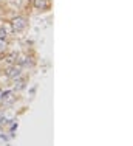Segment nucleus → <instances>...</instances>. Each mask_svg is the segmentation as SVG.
Masks as SVG:
<instances>
[{"label": "nucleus", "mask_w": 133, "mask_h": 146, "mask_svg": "<svg viewBox=\"0 0 133 146\" xmlns=\"http://www.w3.org/2000/svg\"><path fill=\"white\" fill-rule=\"evenodd\" d=\"M5 39H6V30L0 28V40H5Z\"/></svg>", "instance_id": "nucleus-5"}, {"label": "nucleus", "mask_w": 133, "mask_h": 146, "mask_svg": "<svg viewBox=\"0 0 133 146\" xmlns=\"http://www.w3.org/2000/svg\"><path fill=\"white\" fill-rule=\"evenodd\" d=\"M3 50H5V42L0 40V51H3Z\"/></svg>", "instance_id": "nucleus-6"}, {"label": "nucleus", "mask_w": 133, "mask_h": 146, "mask_svg": "<svg viewBox=\"0 0 133 146\" xmlns=\"http://www.w3.org/2000/svg\"><path fill=\"white\" fill-rule=\"evenodd\" d=\"M25 27H26V20L23 17H16L13 20V30L14 31H22Z\"/></svg>", "instance_id": "nucleus-1"}, {"label": "nucleus", "mask_w": 133, "mask_h": 146, "mask_svg": "<svg viewBox=\"0 0 133 146\" xmlns=\"http://www.w3.org/2000/svg\"><path fill=\"white\" fill-rule=\"evenodd\" d=\"M34 6L37 9H45L48 6V2L47 0H34Z\"/></svg>", "instance_id": "nucleus-3"}, {"label": "nucleus", "mask_w": 133, "mask_h": 146, "mask_svg": "<svg viewBox=\"0 0 133 146\" xmlns=\"http://www.w3.org/2000/svg\"><path fill=\"white\" fill-rule=\"evenodd\" d=\"M11 96H13V92H11V90H6V92L0 93V100H9Z\"/></svg>", "instance_id": "nucleus-4"}, {"label": "nucleus", "mask_w": 133, "mask_h": 146, "mask_svg": "<svg viewBox=\"0 0 133 146\" xmlns=\"http://www.w3.org/2000/svg\"><path fill=\"white\" fill-rule=\"evenodd\" d=\"M20 73H22V68L19 67V65H13V67H9L8 70H6V76L8 78H13V79H16V78H19L20 76Z\"/></svg>", "instance_id": "nucleus-2"}, {"label": "nucleus", "mask_w": 133, "mask_h": 146, "mask_svg": "<svg viewBox=\"0 0 133 146\" xmlns=\"http://www.w3.org/2000/svg\"><path fill=\"white\" fill-rule=\"evenodd\" d=\"M0 93H2V92H0Z\"/></svg>", "instance_id": "nucleus-7"}]
</instances>
